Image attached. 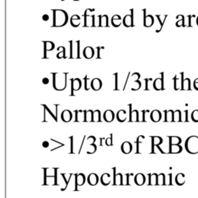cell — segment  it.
I'll list each match as a JSON object with an SVG mask.
<instances>
[{
    "mask_svg": "<svg viewBox=\"0 0 198 198\" xmlns=\"http://www.w3.org/2000/svg\"><path fill=\"white\" fill-rule=\"evenodd\" d=\"M54 19H53V27L64 26L68 22V14L63 10H52Z\"/></svg>",
    "mask_w": 198,
    "mask_h": 198,
    "instance_id": "6da1fadb",
    "label": "cell"
},
{
    "mask_svg": "<svg viewBox=\"0 0 198 198\" xmlns=\"http://www.w3.org/2000/svg\"><path fill=\"white\" fill-rule=\"evenodd\" d=\"M53 85L54 88L57 91H63L67 87V73H53Z\"/></svg>",
    "mask_w": 198,
    "mask_h": 198,
    "instance_id": "7a4b0ae2",
    "label": "cell"
},
{
    "mask_svg": "<svg viewBox=\"0 0 198 198\" xmlns=\"http://www.w3.org/2000/svg\"><path fill=\"white\" fill-rule=\"evenodd\" d=\"M185 149L189 153H198V136L192 135L189 137L185 142Z\"/></svg>",
    "mask_w": 198,
    "mask_h": 198,
    "instance_id": "3957f363",
    "label": "cell"
},
{
    "mask_svg": "<svg viewBox=\"0 0 198 198\" xmlns=\"http://www.w3.org/2000/svg\"><path fill=\"white\" fill-rule=\"evenodd\" d=\"M130 11V14L129 15H126L124 16L122 19V23L125 27H133L134 26V19H133V14H134V10L131 9L129 10Z\"/></svg>",
    "mask_w": 198,
    "mask_h": 198,
    "instance_id": "277c9868",
    "label": "cell"
},
{
    "mask_svg": "<svg viewBox=\"0 0 198 198\" xmlns=\"http://www.w3.org/2000/svg\"><path fill=\"white\" fill-rule=\"evenodd\" d=\"M183 72L180 74V77H177L176 75L175 77H173V82H174V90L178 91L181 90L182 88V84L183 81Z\"/></svg>",
    "mask_w": 198,
    "mask_h": 198,
    "instance_id": "5b68a950",
    "label": "cell"
},
{
    "mask_svg": "<svg viewBox=\"0 0 198 198\" xmlns=\"http://www.w3.org/2000/svg\"><path fill=\"white\" fill-rule=\"evenodd\" d=\"M71 95H74V91H78L81 88V81L79 78H71Z\"/></svg>",
    "mask_w": 198,
    "mask_h": 198,
    "instance_id": "8992f818",
    "label": "cell"
},
{
    "mask_svg": "<svg viewBox=\"0 0 198 198\" xmlns=\"http://www.w3.org/2000/svg\"><path fill=\"white\" fill-rule=\"evenodd\" d=\"M161 78H156L153 83V88L156 91L163 90V73H161Z\"/></svg>",
    "mask_w": 198,
    "mask_h": 198,
    "instance_id": "52a82bcc",
    "label": "cell"
},
{
    "mask_svg": "<svg viewBox=\"0 0 198 198\" xmlns=\"http://www.w3.org/2000/svg\"><path fill=\"white\" fill-rule=\"evenodd\" d=\"M43 47H44V51H43V58H47L46 57V51H51L54 49L55 45L51 41H43Z\"/></svg>",
    "mask_w": 198,
    "mask_h": 198,
    "instance_id": "ba28073f",
    "label": "cell"
},
{
    "mask_svg": "<svg viewBox=\"0 0 198 198\" xmlns=\"http://www.w3.org/2000/svg\"><path fill=\"white\" fill-rule=\"evenodd\" d=\"M83 55L86 59H91L92 58L94 55V50L91 46H86L84 49L83 51Z\"/></svg>",
    "mask_w": 198,
    "mask_h": 198,
    "instance_id": "9c48e42d",
    "label": "cell"
},
{
    "mask_svg": "<svg viewBox=\"0 0 198 198\" xmlns=\"http://www.w3.org/2000/svg\"><path fill=\"white\" fill-rule=\"evenodd\" d=\"M91 87L94 91H99L102 87V80L99 78H94L91 82Z\"/></svg>",
    "mask_w": 198,
    "mask_h": 198,
    "instance_id": "30bf717a",
    "label": "cell"
},
{
    "mask_svg": "<svg viewBox=\"0 0 198 198\" xmlns=\"http://www.w3.org/2000/svg\"><path fill=\"white\" fill-rule=\"evenodd\" d=\"M121 150L124 154H129L132 150V146L129 142H124L121 146Z\"/></svg>",
    "mask_w": 198,
    "mask_h": 198,
    "instance_id": "8fae6325",
    "label": "cell"
},
{
    "mask_svg": "<svg viewBox=\"0 0 198 198\" xmlns=\"http://www.w3.org/2000/svg\"><path fill=\"white\" fill-rule=\"evenodd\" d=\"M98 181H99V178L98 176L97 175L96 173H91L90 175L88 177V182L91 186H95L98 184Z\"/></svg>",
    "mask_w": 198,
    "mask_h": 198,
    "instance_id": "7c38bea8",
    "label": "cell"
},
{
    "mask_svg": "<svg viewBox=\"0 0 198 198\" xmlns=\"http://www.w3.org/2000/svg\"><path fill=\"white\" fill-rule=\"evenodd\" d=\"M73 115L72 112L70 110H64L61 113V119L64 121V122H69L71 119H72Z\"/></svg>",
    "mask_w": 198,
    "mask_h": 198,
    "instance_id": "4fadbf2b",
    "label": "cell"
},
{
    "mask_svg": "<svg viewBox=\"0 0 198 198\" xmlns=\"http://www.w3.org/2000/svg\"><path fill=\"white\" fill-rule=\"evenodd\" d=\"M162 118V114L161 112L159 111V110H153L152 112H151V115H150V119L154 122H158L161 120Z\"/></svg>",
    "mask_w": 198,
    "mask_h": 198,
    "instance_id": "5bb4252c",
    "label": "cell"
},
{
    "mask_svg": "<svg viewBox=\"0 0 198 198\" xmlns=\"http://www.w3.org/2000/svg\"><path fill=\"white\" fill-rule=\"evenodd\" d=\"M146 182V177L142 173H138L135 176V183L138 186H142Z\"/></svg>",
    "mask_w": 198,
    "mask_h": 198,
    "instance_id": "9a60e30c",
    "label": "cell"
},
{
    "mask_svg": "<svg viewBox=\"0 0 198 198\" xmlns=\"http://www.w3.org/2000/svg\"><path fill=\"white\" fill-rule=\"evenodd\" d=\"M154 24V17L152 15H147L143 18V26L145 27H151Z\"/></svg>",
    "mask_w": 198,
    "mask_h": 198,
    "instance_id": "2e32d148",
    "label": "cell"
},
{
    "mask_svg": "<svg viewBox=\"0 0 198 198\" xmlns=\"http://www.w3.org/2000/svg\"><path fill=\"white\" fill-rule=\"evenodd\" d=\"M111 23L114 27H119L122 23V19L119 15H114L111 19Z\"/></svg>",
    "mask_w": 198,
    "mask_h": 198,
    "instance_id": "e0dca14e",
    "label": "cell"
},
{
    "mask_svg": "<svg viewBox=\"0 0 198 198\" xmlns=\"http://www.w3.org/2000/svg\"><path fill=\"white\" fill-rule=\"evenodd\" d=\"M71 25L73 27H77L81 25V17L78 15H73L70 19Z\"/></svg>",
    "mask_w": 198,
    "mask_h": 198,
    "instance_id": "ac0fdd59",
    "label": "cell"
},
{
    "mask_svg": "<svg viewBox=\"0 0 198 198\" xmlns=\"http://www.w3.org/2000/svg\"><path fill=\"white\" fill-rule=\"evenodd\" d=\"M115 119V113L112 110H107L104 113V119L107 122H111Z\"/></svg>",
    "mask_w": 198,
    "mask_h": 198,
    "instance_id": "d6986e66",
    "label": "cell"
},
{
    "mask_svg": "<svg viewBox=\"0 0 198 198\" xmlns=\"http://www.w3.org/2000/svg\"><path fill=\"white\" fill-rule=\"evenodd\" d=\"M183 150V148L180 145H169V152L171 154L180 153Z\"/></svg>",
    "mask_w": 198,
    "mask_h": 198,
    "instance_id": "ffe728a7",
    "label": "cell"
},
{
    "mask_svg": "<svg viewBox=\"0 0 198 198\" xmlns=\"http://www.w3.org/2000/svg\"><path fill=\"white\" fill-rule=\"evenodd\" d=\"M85 112L86 111H82V110H79V111H75V121H85Z\"/></svg>",
    "mask_w": 198,
    "mask_h": 198,
    "instance_id": "44dd1931",
    "label": "cell"
},
{
    "mask_svg": "<svg viewBox=\"0 0 198 198\" xmlns=\"http://www.w3.org/2000/svg\"><path fill=\"white\" fill-rule=\"evenodd\" d=\"M117 119L118 121H120V122H123L126 120V118H127V112H125V110H120L117 113Z\"/></svg>",
    "mask_w": 198,
    "mask_h": 198,
    "instance_id": "7402d4cb",
    "label": "cell"
},
{
    "mask_svg": "<svg viewBox=\"0 0 198 198\" xmlns=\"http://www.w3.org/2000/svg\"><path fill=\"white\" fill-rule=\"evenodd\" d=\"M86 178L83 173H78L76 175V185L77 186H82L85 183Z\"/></svg>",
    "mask_w": 198,
    "mask_h": 198,
    "instance_id": "603a6c76",
    "label": "cell"
},
{
    "mask_svg": "<svg viewBox=\"0 0 198 198\" xmlns=\"http://www.w3.org/2000/svg\"><path fill=\"white\" fill-rule=\"evenodd\" d=\"M101 182L104 186H108L111 183V175L109 173H104L101 177Z\"/></svg>",
    "mask_w": 198,
    "mask_h": 198,
    "instance_id": "cb8c5ba5",
    "label": "cell"
},
{
    "mask_svg": "<svg viewBox=\"0 0 198 198\" xmlns=\"http://www.w3.org/2000/svg\"><path fill=\"white\" fill-rule=\"evenodd\" d=\"M156 17L157 18L158 21H159V23H160V28L159 29H156V33H160V31H161V29H163V27L164 23H165L166 22V18L168 17V15H164L163 18H162V15H156Z\"/></svg>",
    "mask_w": 198,
    "mask_h": 198,
    "instance_id": "d4e9b609",
    "label": "cell"
},
{
    "mask_svg": "<svg viewBox=\"0 0 198 198\" xmlns=\"http://www.w3.org/2000/svg\"><path fill=\"white\" fill-rule=\"evenodd\" d=\"M176 183L179 186H183L185 183V176L183 173H178L175 178Z\"/></svg>",
    "mask_w": 198,
    "mask_h": 198,
    "instance_id": "484cf974",
    "label": "cell"
},
{
    "mask_svg": "<svg viewBox=\"0 0 198 198\" xmlns=\"http://www.w3.org/2000/svg\"><path fill=\"white\" fill-rule=\"evenodd\" d=\"M177 21L176 23V26L177 27H180V26H186L187 24L185 23V17L184 15H178L177 16Z\"/></svg>",
    "mask_w": 198,
    "mask_h": 198,
    "instance_id": "4316f807",
    "label": "cell"
},
{
    "mask_svg": "<svg viewBox=\"0 0 198 198\" xmlns=\"http://www.w3.org/2000/svg\"><path fill=\"white\" fill-rule=\"evenodd\" d=\"M122 174L121 173H117L115 177H114V185H122L123 184V178H122Z\"/></svg>",
    "mask_w": 198,
    "mask_h": 198,
    "instance_id": "83f0119b",
    "label": "cell"
},
{
    "mask_svg": "<svg viewBox=\"0 0 198 198\" xmlns=\"http://www.w3.org/2000/svg\"><path fill=\"white\" fill-rule=\"evenodd\" d=\"M173 110L165 111V121L166 122H171L173 121Z\"/></svg>",
    "mask_w": 198,
    "mask_h": 198,
    "instance_id": "f1b7e54d",
    "label": "cell"
},
{
    "mask_svg": "<svg viewBox=\"0 0 198 198\" xmlns=\"http://www.w3.org/2000/svg\"><path fill=\"white\" fill-rule=\"evenodd\" d=\"M57 50L59 51V53L57 54V58H58V59L66 58V50L64 46H58Z\"/></svg>",
    "mask_w": 198,
    "mask_h": 198,
    "instance_id": "f546056e",
    "label": "cell"
},
{
    "mask_svg": "<svg viewBox=\"0 0 198 198\" xmlns=\"http://www.w3.org/2000/svg\"><path fill=\"white\" fill-rule=\"evenodd\" d=\"M181 90H183V91L191 90V80H190V79L186 78L183 80V84H182V88H181Z\"/></svg>",
    "mask_w": 198,
    "mask_h": 198,
    "instance_id": "4dcf8cb0",
    "label": "cell"
},
{
    "mask_svg": "<svg viewBox=\"0 0 198 198\" xmlns=\"http://www.w3.org/2000/svg\"><path fill=\"white\" fill-rule=\"evenodd\" d=\"M169 145H180L181 138L179 136H169Z\"/></svg>",
    "mask_w": 198,
    "mask_h": 198,
    "instance_id": "1f68e13d",
    "label": "cell"
},
{
    "mask_svg": "<svg viewBox=\"0 0 198 198\" xmlns=\"http://www.w3.org/2000/svg\"><path fill=\"white\" fill-rule=\"evenodd\" d=\"M181 116H182V112H181L180 110H176L174 113H173V121H174V122L182 121Z\"/></svg>",
    "mask_w": 198,
    "mask_h": 198,
    "instance_id": "d6a6232c",
    "label": "cell"
},
{
    "mask_svg": "<svg viewBox=\"0 0 198 198\" xmlns=\"http://www.w3.org/2000/svg\"><path fill=\"white\" fill-rule=\"evenodd\" d=\"M105 26L108 27V16L107 15H103L101 17V23H100V27Z\"/></svg>",
    "mask_w": 198,
    "mask_h": 198,
    "instance_id": "836d02e7",
    "label": "cell"
},
{
    "mask_svg": "<svg viewBox=\"0 0 198 198\" xmlns=\"http://www.w3.org/2000/svg\"><path fill=\"white\" fill-rule=\"evenodd\" d=\"M166 177L164 173H160L157 177V185L162 186V185H166Z\"/></svg>",
    "mask_w": 198,
    "mask_h": 198,
    "instance_id": "e575fe53",
    "label": "cell"
},
{
    "mask_svg": "<svg viewBox=\"0 0 198 198\" xmlns=\"http://www.w3.org/2000/svg\"><path fill=\"white\" fill-rule=\"evenodd\" d=\"M152 148L156 146H160V144H162V142H163V138L160 136H152Z\"/></svg>",
    "mask_w": 198,
    "mask_h": 198,
    "instance_id": "d590c367",
    "label": "cell"
},
{
    "mask_svg": "<svg viewBox=\"0 0 198 198\" xmlns=\"http://www.w3.org/2000/svg\"><path fill=\"white\" fill-rule=\"evenodd\" d=\"M130 121H138V112L137 110H133L130 112Z\"/></svg>",
    "mask_w": 198,
    "mask_h": 198,
    "instance_id": "8d00e7d4",
    "label": "cell"
},
{
    "mask_svg": "<svg viewBox=\"0 0 198 198\" xmlns=\"http://www.w3.org/2000/svg\"><path fill=\"white\" fill-rule=\"evenodd\" d=\"M93 111L92 110H88L85 112V121L91 122L93 121Z\"/></svg>",
    "mask_w": 198,
    "mask_h": 198,
    "instance_id": "74e56055",
    "label": "cell"
},
{
    "mask_svg": "<svg viewBox=\"0 0 198 198\" xmlns=\"http://www.w3.org/2000/svg\"><path fill=\"white\" fill-rule=\"evenodd\" d=\"M157 177L156 173L149 174V185H157Z\"/></svg>",
    "mask_w": 198,
    "mask_h": 198,
    "instance_id": "f35d334b",
    "label": "cell"
},
{
    "mask_svg": "<svg viewBox=\"0 0 198 198\" xmlns=\"http://www.w3.org/2000/svg\"><path fill=\"white\" fill-rule=\"evenodd\" d=\"M93 121L94 122L101 121V112L99 110H95L93 112Z\"/></svg>",
    "mask_w": 198,
    "mask_h": 198,
    "instance_id": "ab89813d",
    "label": "cell"
},
{
    "mask_svg": "<svg viewBox=\"0 0 198 198\" xmlns=\"http://www.w3.org/2000/svg\"><path fill=\"white\" fill-rule=\"evenodd\" d=\"M141 85H142V83L139 81H133V85L131 89L132 91H137L140 88Z\"/></svg>",
    "mask_w": 198,
    "mask_h": 198,
    "instance_id": "60d3db41",
    "label": "cell"
},
{
    "mask_svg": "<svg viewBox=\"0 0 198 198\" xmlns=\"http://www.w3.org/2000/svg\"><path fill=\"white\" fill-rule=\"evenodd\" d=\"M191 119L194 122H198V110H194L191 114Z\"/></svg>",
    "mask_w": 198,
    "mask_h": 198,
    "instance_id": "b9f144b4",
    "label": "cell"
},
{
    "mask_svg": "<svg viewBox=\"0 0 198 198\" xmlns=\"http://www.w3.org/2000/svg\"><path fill=\"white\" fill-rule=\"evenodd\" d=\"M181 119H182V121H184V122H187V121H188V111H187V110L182 112Z\"/></svg>",
    "mask_w": 198,
    "mask_h": 198,
    "instance_id": "7bdbcfd3",
    "label": "cell"
},
{
    "mask_svg": "<svg viewBox=\"0 0 198 198\" xmlns=\"http://www.w3.org/2000/svg\"><path fill=\"white\" fill-rule=\"evenodd\" d=\"M73 41L70 40L69 43H70V59H72L74 58V43Z\"/></svg>",
    "mask_w": 198,
    "mask_h": 198,
    "instance_id": "ee69618b",
    "label": "cell"
},
{
    "mask_svg": "<svg viewBox=\"0 0 198 198\" xmlns=\"http://www.w3.org/2000/svg\"><path fill=\"white\" fill-rule=\"evenodd\" d=\"M187 18H188V25L187 26H188L189 27H192L193 26L192 21L194 19H195L196 16H195V15H189L188 16H187Z\"/></svg>",
    "mask_w": 198,
    "mask_h": 198,
    "instance_id": "f6af8a7d",
    "label": "cell"
},
{
    "mask_svg": "<svg viewBox=\"0 0 198 198\" xmlns=\"http://www.w3.org/2000/svg\"><path fill=\"white\" fill-rule=\"evenodd\" d=\"M81 41L80 40H77L76 41V43H77V59H79V58H81V57H80V48H81Z\"/></svg>",
    "mask_w": 198,
    "mask_h": 198,
    "instance_id": "bcb514c9",
    "label": "cell"
},
{
    "mask_svg": "<svg viewBox=\"0 0 198 198\" xmlns=\"http://www.w3.org/2000/svg\"><path fill=\"white\" fill-rule=\"evenodd\" d=\"M95 140H96V138H95V137L94 136H92V135H91V136H89L88 138V139H87V141H88V142H89V144H94V142H95Z\"/></svg>",
    "mask_w": 198,
    "mask_h": 198,
    "instance_id": "7dc6e473",
    "label": "cell"
},
{
    "mask_svg": "<svg viewBox=\"0 0 198 198\" xmlns=\"http://www.w3.org/2000/svg\"><path fill=\"white\" fill-rule=\"evenodd\" d=\"M89 80V78L88 77V76H85V77H84V81H85V89L86 91H88L89 90V88L88 86V81Z\"/></svg>",
    "mask_w": 198,
    "mask_h": 198,
    "instance_id": "c3c4849f",
    "label": "cell"
},
{
    "mask_svg": "<svg viewBox=\"0 0 198 198\" xmlns=\"http://www.w3.org/2000/svg\"><path fill=\"white\" fill-rule=\"evenodd\" d=\"M105 144L108 146H112V137H109V138H106Z\"/></svg>",
    "mask_w": 198,
    "mask_h": 198,
    "instance_id": "681fc988",
    "label": "cell"
},
{
    "mask_svg": "<svg viewBox=\"0 0 198 198\" xmlns=\"http://www.w3.org/2000/svg\"><path fill=\"white\" fill-rule=\"evenodd\" d=\"M42 19L43 21H48L50 19V15L48 14H43L42 16Z\"/></svg>",
    "mask_w": 198,
    "mask_h": 198,
    "instance_id": "f907efd6",
    "label": "cell"
},
{
    "mask_svg": "<svg viewBox=\"0 0 198 198\" xmlns=\"http://www.w3.org/2000/svg\"><path fill=\"white\" fill-rule=\"evenodd\" d=\"M42 82L43 85H48L49 82H50V80H49L48 77H43L42 80Z\"/></svg>",
    "mask_w": 198,
    "mask_h": 198,
    "instance_id": "816d5d0a",
    "label": "cell"
},
{
    "mask_svg": "<svg viewBox=\"0 0 198 198\" xmlns=\"http://www.w3.org/2000/svg\"><path fill=\"white\" fill-rule=\"evenodd\" d=\"M115 75V78H116V88H115V90H118V73L114 74Z\"/></svg>",
    "mask_w": 198,
    "mask_h": 198,
    "instance_id": "f5cc1de1",
    "label": "cell"
},
{
    "mask_svg": "<svg viewBox=\"0 0 198 198\" xmlns=\"http://www.w3.org/2000/svg\"><path fill=\"white\" fill-rule=\"evenodd\" d=\"M194 87L197 91H198V78H197L194 82Z\"/></svg>",
    "mask_w": 198,
    "mask_h": 198,
    "instance_id": "db71d44e",
    "label": "cell"
},
{
    "mask_svg": "<svg viewBox=\"0 0 198 198\" xmlns=\"http://www.w3.org/2000/svg\"><path fill=\"white\" fill-rule=\"evenodd\" d=\"M42 146H43V148H48L50 144H49V142H47V141H44V142H43Z\"/></svg>",
    "mask_w": 198,
    "mask_h": 198,
    "instance_id": "11a10c76",
    "label": "cell"
},
{
    "mask_svg": "<svg viewBox=\"0 0 198 198\" xmlns=\"http://www.w3.org/2000/svg\"><path fill=\"white\" fill-rule=\"evenodd\" d=\"M96 49H97V50H98V57H97V59H101L100 50H101V49H102V47H100V46H98Z\"/></svg>",
    "mask_w": 198,
    "mask_h": 198,
    "instance_id": "9f6ffc18",
    "label": "cell"
},
{
    "mask_svg": "<svg viewBox=\"0 0 198 198\" xmlns=\"http://www.w3.org/2000/svg\"><path fill=\"white\" fill-rule=\"evenodd\" d=\"M150 80H151V79H149V78H146V79H145V81H146V88H145V90H146V91L149 90V88H148V82L150 81Z\"/></svg>",
    "mask_w": 198,
    "mask_h": 198,
    "instance_id": "6f0895ef",
    "label": "cell"
},
{
    "mask_svg": "<svg viewBox=\"0 0 198 198\" xmlns=\"http://www.w3.org/2000/svg\"><path fill=\"white\" fill-rule=\"evenodd\" d=\"M196 23H197V25L198 26V16L197 17V19H196Z\"/></svg>",
    "mask_w": 198,
    "mask_h": 198,
    "instance_id": "680465c9",
    "label": "cell"
},
{
    "mask_svg": "<svg viewBox=\"0 0 198 198\" xmlns=\"http://www.w3.org/2000/svg\"><path fill=\"white\" fill-rule=\"evenodd\" d=\"M74 1H78V0H74Z\"/></svg>",
    "mask_w": 198,
    "mask_h": 198,
    "instance_id": "91938a15",
    "label": "cell"
},
{
    "mask_svg": "<svg viewBox=\"0 0 198 198\" xmlns=\"http://www.w3.org/2000/svg\"><path fill=\"white\" fill-rule=\"evenodd\" d=\"M61 1H64V0H61Z\"/></svg>",
    "mask_w": 198,
    "mask_h": 198,
    "instance_id": "94428289",
    "label": "cell"
}]
</instances>
